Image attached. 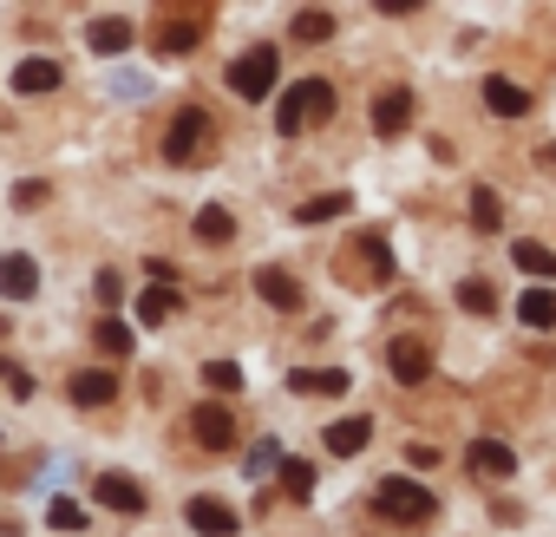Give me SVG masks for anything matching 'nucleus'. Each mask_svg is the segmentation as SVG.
<instances>
[{"mask_svg": "<svg viewBox=\"0 0 556 537\" xmlns=\"http://www.w3.org/2000/svg\"><path fill=\"white\" fill-rule=\"evenodd\" d=\"M374 511L393 517V524H432L439 517V498L426 485H413V478H380L374 485Z\"/></svg>", "mask_w": 556, "mask_h": 537, "instance_id": "obj_1", "label": "nucleus"}, {"mask_svg": "<svg viewBox=\"0 0 556 537\" xmlns=\"http://www.w3.org/2000/svg\"><path fill=\"white\" fill-rule=\"evenodd\" d=\"M229 92L236 99H268L275 92V79H282V53H275V47H249L242 60H229Z\"/></svg>", "mask_w": 556, "mask_h": 537, "instance_id": "obj_2", "label": "nucleus"}, {"mask_svg": "<svg viewBox=\"0 0 556 537\" xmlns=\"http://www.w3.org/2000/svg\"><path fill=\"white\" fill-rule=\"evenodd\" d=\"M328 112H334V86H328V79H302V86L282 99V112H275V132L295 138V132H308V125L328 118Z\"/></svg>", "mask_w": 556, "mask_h": 537, "instance_id": "obj_3", "label": "nucleus"}, {"mask_svg": "<svg viewBox=\"0 0 556 537\" xmlns=\"http://www.w3.org/2000/svg\"><path fill=\"white\" fill-rule=\"evenodd\" d=\"M203 138H210L203 105H184V112L170 118V132H164V158H170V164H203V158H197V151H203Z\"/></svg>", "mask_w": 556, "mask_h": 537, "instance_id": "obj_4", "label": "nucleus"}, {"mask_svg": "<svg viewBox=\"0 0 556 537\" xmlns=\"http://www.w3.org/2000/svg\"><path fill=\"white\" fill-rule=\"evenodd\" d=\"M190 433H197V446L229 452V446H236V413H229L223 400H203V407H190Z\"/></svg>", "mask_w": 556, "mask_h": 537, "instance_id": "obj_5", "label": "nucleus"}, {"mask_svg": "<svg viewBox=\"0 0 556 537\" xmlns=\"http://www.w3.org/2000/svg\"><path fill=\"white\" fill-rule=\"evenodd\" d=\"M34 289H40V262L27 249H0V296H8V302H34Z\"/></svg>", "mask_w": 556, "mask_h": 537, "instance_id": "obj_6", "label": "nucleus"}, {"mask_svg": "<svg viewBox=\"0 0 556 537\" xmlns=\"http://www.w3.org/2000/svg\"><path fill=\"white\" fill-rule=\"evenodd\" d=\"M387 367H393V380H400V387H419V380L432 374V348H426L419 335H400V341L387 348Z\"/></svg>", "mask_w": 556, "mask_h": 537, "instance_id": "obj_7", "label": "nucleus"}, {"mask_svg": "<svg viewBox=\"0 0 556 537\" xmlns=\"http://www.w3.org/2000/svg\"><path fill=\"white\" fill-rule=\"evenodd\" d=\"M184 524H190L197 537H236V530H242V517H236L223 498H190V504H184Z\"/></svg>", "mask_w": 556, "mask_h": 537, "instance_id": "obj_8", "label": "nucleus"}, {"mask_svg": "<svg viewBox=\"0 0 556 537\" xmlns=\"http://www.w3.org/2000/svg\"><path fill=\"white\" fill-rule=\"evenodd\" d=\"M92 498H99L105 511H125V517H138V511L151 504V498H144V485H138V478H125V472H99Z\"/></svg>", "mask_w": 556, "mask_h": 537, "instance_id": "obj_9", "label": "nucleus"}, {"mask_svg": "<svg viewBox=\"0 0 556 537\" xmlns=\"http://www.w3.org/2000/svg\"><path fill=\"white\" fill-rule=\"evenodd\" d=\"M255 296H262L268 309H289V315L302 309V283L289 276V268H275V262H262V268H255Z\"/></svg>", "mask_w": 556, "mask_h": 537, "instance_id": "obj_10", "label": "nucleus"}, {"mask_svg": "<svg viewBox=\"0 0 556 537\" xmlns=\"http://www.w3.org/2000/svg\"><path fill=\"white\" fill-rule=\"evenodd\" d=\"M406 125H413V92H406V86H387V92L374 99V132H380V138H400Z\"/></svg>", "mask_w": 556, "mask_h": 537, "instance_id": "obj_11", "label": "nucleus"}, {"mask_svg": "<svg viewBox=\"0 0 556 537\" xmlns=\"http://www.w3.org/2000/svg\"><path fill=\"white\" fill-rule=\"evenodd\" d=\"M465 465H471L478 478H510V472H517V452H510L504 439H471V446H465Z\"/></svg>", "mask_w": 556, "mask_h": 537, "instance_id": "obj_12", "label": "nucleus"}, {"mask_svg": "<svg viewBox=\"0 0 556 537\" xmlns=\"http://www.w3.org/2000/svg\"><path fill=\"white\" fill-rule=\"evenodd\" d=\"M131 40H138V27H131V21H118V14H105V21H92V27H86V47H92V53H105V60L131 53Z\"/></svg>", "mask_w": 556, "mask_h": 537, "instance_id": "obj_13", "label": "nucleus"}, {"mask_svg": "<svg viewBox=\"0 0 556 537\" xmlns=\"http://www.w3.org/2000/svg\"><path fill=\"white\" fill-rule=\"evenodd\" d=\"M60 79H66L60 60H21V66H14V92H21V99H34V92H60Z\"/></svg>", "mask_w": 556, "mask_h": 537, "instance_id": "obj_14", "label": "nucleus"}, {"mask_svg": "<svg viewBox=\"0 0 556 537\" xmlns=\"http://www.w3.org/2000/svg\"><path fill=\"white\" fill-rule=\"evenodd\" d=\"M484 105H491L497 118H523V112H530V92H523L517 79H504V73H491V79H484Z\"/></svg>", "mask_w": 556, "mask_h": 537, "instance_id": "obj_15", "label": "nucleus"}, {"mask_svg": "<svg viewBox=\"0 0 556 537\" xmlns=\"http://www.w3.org/2000/svg\"><path fill=\"white\" fill-rule=\"evenodd\" d=\"M79 407H105V400H118V374L112 367H86V374H73V387H66Z\"/></svg>", "mask_w": 556, "mask_h": 537, "instance_id": "obj_16", "label": "nucleus"}, {"mask_svg": "<svg viewBox=\"0 0 556 537\" xmlns=\"http://www.w3.org/2000/svg\"><path fill=\"white\" fill-rule=\"evenodd\" d=\"M367 439H374V420H361V413L328 426V452H334V459H354V452H367Z\"/></svg>", "mask_w": 556, "mask_h": 537, "instance_id": "obj_17", "label": "nucleus"}, {"mask_svg": "<svg viewBox=\"0 0 556 537\" xmlns=\"http://www.w3.org/2000/svg\"><path fill=\"white\" fill-rule=\"evenodd\" d=\"M510 262L523 268V276H536V283H556V249H543V242H510Z\"/></svg>", "mask_w": 556, "mask_h": 537, "instance_id": "obj_18", "label": "nucleus"}, {"mask_svg": "<svg viewBox=\"0 0 556 537\" xmlns=\"http://www.w3.org/2000/svg\"><path fill=\"white\" fill-rule=\"evenodd\" d=\"M348 380H354L348 367H321V374H315V367H295V374H289L295 394H348Z\"/></svg>", "mask_w": 556, "mask_h": 537, "instance_id": "obj_19", "label": "nucleus"}, {"mask_svg": "<svg viewBox=\"0 0 556 537\" xmlns=\"http://www.w3.org/2000/svg\"><path fill=\"white\" fill-rule=\"evenodd\" d=\"M517 322H523V328H536V335H549V328H556V296H549V289H523Z\"/></svg>", "mask_w": 556, "mask_h": 537, "instance_id": "obj_20", "label": "nucleus"}, {"mask_svg": "<svg viewBox=\"0 0 556 537\" xmlns=\"http://www.w3.org/2000/svg\"><path fill=\"white\" fill-rule=\"evenodd\" d=\"M177 309H184V296H177V289H144V296H138V322H144V328H164Z\"/></svg>", "mask_w": 556, "mask_h": 537, "instance_id": "obj_21", "label": "nucleus"}, {"mask_svg": "<svg viewBox=\"0 0 556 537\" xmlns=\"http://www.w3.org/2000/svg\"><path fill=\"white\" fill-rule=\"evenodd\" d=\"M341 210H354V197H348V190H328V197H308V203L295 210V223H334Z\"/></svg>", "mask_w": 556, "mask_h": 537, "instance_id": "obj_22", "label": "nucleus"}, {"mask_svg": "<svg viewBox=\"0 0 556 537\" xmlns=\"http://www.w3.org/2000/svg\"><path fill=\"white\" fill-rule=\"evenodd\" d=\"M471 223H478L484 236H491V229H504V197H497L491 184H478V190H471Z\"/></svg>", "mask_w": 556, "mask_h": 537, "instance_id": "obj_23", "label": "nucleus"}, {"mask_svg": "<svg viewBox=\"0 0 556 537\" xmlns=\"http://www.w3.org/2000/svg\"><path fill=\"white\" fill-rule=\"evenodd\" d=\"M92 341H99V354H112V361H125V354H131V322H118V315H105V322L92 328Z\"/></svg>", "mask_w": 556, "mask_h": 537, "instance_id": "obj_24", "label": "nucleus"}, {"mask_svg": "<svg viewBox=\"0 0 556 537\" xmlns=\"http://www.w3.org/2000/svg\"><path fill=\"white\" fill-rule=\"evenodd\" d=\"M197 236H203V242H229V236H236V216H229L223 203H210V210H197Z\"/></svg>", "mask_w": 556, "mask_h": 537, "instance_id": "obj_25", "label": "nucleus"}, {"mask_svg": "<svg viewBox=\"0 0 556 537\" xmlns=\"http://www.w3.org/2000/svg\"><path fill=\"white\" fill-rule=\"evenodd\" d=\"M361 255L374 268V283H393V249H387V236H361Z\"/></svg>", "mask_w": 556, "mask_h": 537, "instance_id": "obj_26", "label": "nucleus"}, {"mask_svg": "<svg viewBox=\"0 0 556 537\" xmlns=\"http://www.w3.org/2000/svg\"><path fill=\"white\" fill-rule=\"evenodd\" d=\"M295 40H334V14H321V8H308V14H295Z\"/></svg>", "mask_w": 556, "mask_h": 537, "instance_id": "obj_27", "label": "nucleus"}, {"mask_svg": "<svg viewBox=\"0 0 556 537\" xmlns=\"http://www.w3.org/2000/svg\"><path fill=\"white\" fill-rule=\"evenodd\" d=\"M458 309H471V315H491V309H497V296H491V283H478V276H465V283H458Z\"/></svg>", "mask_w": 556, "mask_h": 537, "instance_id": "obj_28", "label": "nucleus"}, {"mask_svg": "<svg viewBox=\"0 0 556 537\" xmlns=\"http://www.w3.org/2000/svg\"><path fill=\"white\" fill-rule=\"evenodd\" d=\"M282 485H289V498H315V465L308 459H282Z\"/></svg>", "mask_w": 556, "mask_h": 537, "instance_id": "obj_29", "label": "nucleus"}, {"mask_svg": "<svg viewBox=\"0 0 556 537\" xmlns=\"http://www.w3.org/2000/svg\"><path fill=\"white\" fill-rule=\"evenodd\" d=\"M190 40H197V27H184V21H170V27L157 34V53H164V60H184V53H190Z\"/></svg>", "mask_w": 556, "mask_h": 537, "instance_id": "obj_30", "label": "nucleus"}, {"mask_svg": "<svg viewBox=\"0 0 556 537\" xmlns=\"http://www.w3.org/2000/svg\"><path fill=\"white\" fill-rule=\"evenodd\" d=\"M203 380H210V394H236V387H242V367H236V361H210Z\"/></svg>", "mask_w": 556, "mask_h": 537, "instance_id": "obj_31", "label": "nucleus"}, {"mask_svg": "<svg viewBox=\"0 0 556 537\" xmlns=\"http://www.w3.org/2000/svg\"><path fill=\"white\" fill-rule=\"evenodd\" d=\"M47 524H53V530H86V511H79L73 498H53V504H47Z\"/></svg>", "mask_w": 556, "mask_h": 537, "instance_id": "obj_32", "label": "nucleus"}, {"mask_svg": "<svg viewBox=\"0 0 556 537\" xmlns=\"http://www.w3.org/2000/svg\"><path fill=\"white\" fill-rule=\"evenodd\" d=\"M268 465H282V446H275V439H262V446L249 452V478H262Z\"/></svg>", "mask_w": 556, "mask_h": 537, "instance_id": "obj_33", "label": "nucleus"}, {"mask_svg": "<svg viewBox=\"0 0 556 537\" xmlns=\"http://www.w3.org/2000/svg\"><path fill=\"white\" fill-rule=\"evenodd\" d=\"M34 203H47V184L40 177H21L14 184V210H34Z\"/></svg>", "mask_w": 556, "mask_h": 537, "instance_id": "obj_34", "label": "nucleus"}, {"mask_svg": "<svg viewBox=\"0 0 556 537\" xmlns=\"http://www.w3.org/2000/svg\"><path fill=\"white\" fill-rule=\"evenodd\" d=\"M118 296H125V283H118V276H112V268H105V276H99V302H105V309H112V302H118Z\"/></svg>", "mask_w": 556, "mask_h": 537, "instance_id": "obj_35", "label": "nucleus"}, {"mask_svg": "<svg viewBox=\"0 0 556 537\" xmlns=\"http://www.w3.org/2000/svg\"><path fill=\"white\" fill-rule=\"evenodd\" d=\"M406 459H413V465H439V452H432L426 439H413V446H406Z\"/></svg>", "mask_w": 556, "mask_h": 537, "instance_id": "obj_36", "label": "nucleus"}]
</instances>
